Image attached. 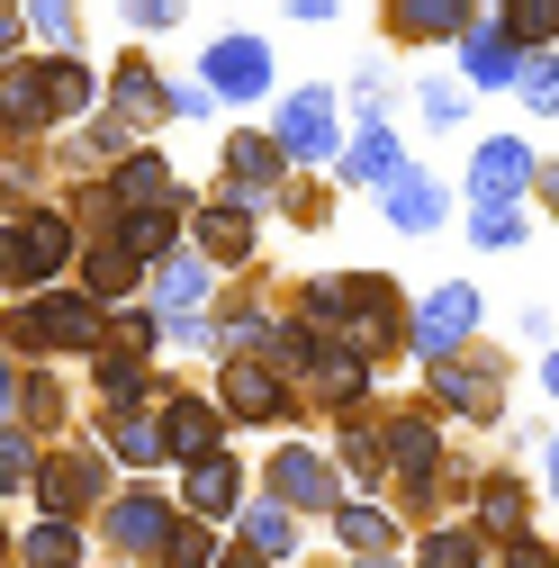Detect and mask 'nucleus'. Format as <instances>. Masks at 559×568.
Returning a JSON list of instances; mask_svg holds the SVG:
<instances>
[{
	"instance_id": "obj_16",
	"label": "nucleus",
	"mask_w": 559,
	"mask_h": 568,
	"mask_svg": "<svg viewBox=\"0 0 559 568\" xmlns=\"http://www.w3.org/2000/svg\"><path fill=\"white\" fill-rule=\"evenodd\" d=\"M181 496H190V515L207 524V515H226L235 506V496H244V478H235V460H217V452H207L190 478H181Z\"/></svg>"
},
{
	"instance_id": "obj_28",
	"label": "nucleus",
	"mask_w": 559,
	"mask_h": 568,
	"mask_svg": "<svg viewBox=\"0 0 559 568\" xmlns=\"http://www.w3.org/2000/svg\"><path fill=\"white\" fill-rule=\"evenodd\" d=\"M506 37H515V54L559 37V0H506Z\"/></svg>"
},
{
	"instance_id": "obj_18",
	"label": "nucleus",
	"mask_w": 559,
	"mask_h": 568,
	"mask_svg": "<svg viewBox=\"0 0 559 568\" xmlns=\"http://www.w3.org/2000/svg\"><path fill=\"white\" fill-rule=\"evenodd\" d=\"M434 388H443L460 415H497V362H487V371H478V362H443Z\"/></svg>"
},
{
	"instance_id": "obj_29",
	"label": "nucleus",
	"mask_w": 559,
	"mask_h": 568,
	"mask_svg": "<svg viewBox=\"0 0 559 568\" xmlns=\"http://www.w3.org/2000/svg\"><path fill=\"white\" fill-rule=\"evenodd\" d=\"M73 559H82V532H73V524L45 515V524L28 532V568H73Z\"/></svg>"
},
{
	"instance_id": "obj_44",
	"label": "nucleus",
	"mask_w": 559,
	"mask_h": 568,
	"mask_svg": "<svg viewBox=\"0 0 559 568\" xmlns=\"http://www.w3.org/2000/svg\"><path fill=\"white\" fill-rule=\"evenodd\" d=\"M280 10H289V19H334L343 0H280Z\"/></svg>"
},
{
	"instance_id": "obj_7",
	"label": "nucleus",
	"mask_w": 559,
	"mask_h": 568,
	"mask_svg": "<svg viewBox=\"0 0 559 568\" xmlns=\"http://www.w3.org/2000/svg\"><path fill=\"white\" fill-rule=\"evenodd\" d=\"M63 262H73V226H63V217H28V226L10 235V271H19V280H54Z\"/></svg>"
},
{
	"instance_id": "obj_45",
	"label": "nucleus",
	"mask_w": 559,
	"mask_h": 568,
	"mask_svg": "<svg viewBox=\"0 0 559 568\" xmlns=\"http://www.w3.org/2000/svg\"><path fill=\"white\" fill-rule=\"evenodd\" d=\"M19 415V379H10V362H0V424Z\"/></svg>"
},
{
	"instance_id": "obj_23",
	"label": "nucleus",
	"mask_w": 559,
	"mask_h": 568,
	"mask_svg": "<svg viewBox=\"0 0 559 568\" xmlns=\"http://www.w3.org/2000/svg\"><path fill=\"white\" fill-rule=\"evenodd\" d=\"M199 244L217 253V262H244V253H253V226H244V207H199Z\"/></svg>"
},
{
	"instance_id": "obj_24",
	"label": "nucleus",
	"mask_w": 559,
	"mask_h": 568,
	"mask_svg": "<svg viewBox=\"0 0 559 568\" xmlns=\"http://www.w3.org/2000/svg\"><path fill=\"white\" fill-rule=\"evenodd\" d=\"M73 109H91V73L73 54H54L45 63V118H73Z\"/></svg>"
},
{
	"instance_id": "obj_12",
	"label": "nucleus",
	"mask_w": 559,
	"mask_h": 568,
	"mask_svg": "<svg viewBox=\"0 0 559 568\" xmlns=\"http://www.w3.org/2000/svg\"><path fill=\"white\" fill-rule=\"evenodd\" d=\"M388 460H397L406 496H434V469H443V443H434V424H397V434H388Z\"/></svg>"
},
{
	"instance_id": "obj_48",
	"label": "nucleus",
	"mask_w": 559,
	"mask_h": 568,
	"mask_svg": "<svg viewBox=\"0 0 559 568\" xmlns=\"http://www.w3.org/2000/svg\"><path fill=\"white\" fill-rule=\"evenodd\" d=\"M541 469H550V496H559V434H550V452H541Z\"/></svg>"
},
{
	"instance_id": "obj_9",
	"label": "nucleus",
	"mask_w": 559,
	"mask_h": 568,
	"mask_svg": "<svg viewBox=\"0 0 559 568\" xmlns=\"http://www.w3.org/2000/svg\"><path fill=\"white\" fill-rule=\"evenodd\" d=\"M271 487H280V506H343V487L316 452H280L271 460Z\"/></svg>"
},
{
	"instance_id": "obj_25",
	"label": "nucleus",
	"mask_w": 559,
	"mask_h": 568,
	"mask_svg": "<svg viewBox=\"0 0 559 568\" xmlns=\"http://www.w3.org/2000/svg\"><path fill=\"white\" fill-rule=\"evenodd\" d=\"M109 443H118V460H135V469H154V460H163V434H154V424L135 415V406H118V415H109Z\"/></svg>"
},
{
	"instance_id": "obj_33",
	"label": "nucleus",
	"mask_w": 559,
	"mask_h": 568,
	"mask_svg": "<svg viewBox=\"0 0 559 568\" xmlns=\"http://www.w3.org/2000/svg\"><path fill=\"white\" fill-rule=\"evenodd\" d=\"M334 532L353 550H388V515H370V506H334Z\"/></svg>"
},
{
	"instance_id": "obj_31",
	"label": "nucleus",
	"mask_w": 559,
	"mask_h": 568,
	"mask_svg": "<svg viewBox=\"0 0 559 568\" xmlns=\"http://www.w3.org/2000/svg\"><path fill=\"white\" fill-rule=\"evenodd\" d=\"M100 388L118 406H145V362H135V352H100Z\"/></svg>"
},
{
	"instance_id": "obj_20",
	"label": "nucleus",
	"mask_w": 559,
	"mask_h": 568,
	"mask_svg": "<svg viewBox=\"0 0 559 568\" xmlns=\"http://www.w3.org/2000/svg\"><path fill=\"white\" fill-rule=\"evenodd\" d=\"M244 550H253L262 568H280V559H289V550H298V532H289V506H271V496H262V506L244 515Z\"/></svg>"
},
{
	"instance_id": "obj_46",
	"label": "nucleus",
	"mask_w": 559,
	"mask_h": 568,
	"mask_svg": "<svg viewBox=\"0 0 559 568\" xmlns=\"http://www.w3.org/2000/svg\"><path fill=\"white\" fill-rule=\"evenodd\" d=\"M10 37H19V10H10V0H0V54H10Z\"/></svg>"
},
{
	"instance_id": "obj_3",
	"label": "nucleus",
	"mask_w": 559,
	"mask_h": 568,
	"mask_svg": "<svg viewBox=\"0 0 559 568\" xmlns=\"http://www.w3.org/2000/svg\"><path fill=\"white\" fill-rule=\"evenodd\" d=\"M172 506L163 496H145V487H126L118 506H109V550H126V559H154V550H172Z\"/></svg>"
},
{
	"instance_id": "obj_2",
	"label": "nucleus",
	"mask_w": 559,
	"mask_h": 568,
	"mask_svg": "<svg viewBox=\"0 0 559 568\" xmlns=\"http://www.w3.org/2000/svg\"><path fill=\"white\" fill-rule=\"evenodd\" d=\"M469 325H478V290H469V280H443V290L415 307V352H425V362L443 371V362H460Z\"/></svg>"
},
{
	"instance_id": "obj_49",
	"label": "nucleus",
	"mask_w": 559,
	"mask_h": 568,
	"mask_svg": "<svg viewBox=\"0 0 559 568\" xmlns=\"http://www.w3.org/2000/svg\"><path fill=\"white\" fill-rule=\"evenodd\" d=\"M541 388H550V397H559V352H550V362H541Z\"/></svg>"
},
{
	"instance_id": "obj_27",
	"label": "nucleus",
	"mask_w": 559,
	"mask_h": 568,
	"mask_svg": "<svg viewBox=\"0 0 559 568\" xmlns=\"http://www.w3.org/2000/svg\"><path fill=\"white\" fill-rule=\"evenodd\" d=\"M172 190V172H163V154H135L126 172H118V199H126V217H135V207H154Z\"/></svg>"
},
{
	"instance_id": "obj_14",
	"label": "nucleus",
	"mask_w": 559,
	"mask_h": 568,
	"mask_svg": "<svg viewBox=\"0 0 559 568\" xmlns=\"http://www.w3.org/2000/svg\"><path fill=\"white\" fill-rule=\"evenodd\" d=\"M379 199H388V217H397L406 235H434V226H443V190H434L425 172H397Z\"/></svg>"
},
{
	"instance_id": "obj_37",
	"label": "nucleus",
	"mask_w": 559,
	"mask_h": 568,
	"mask_svg": "<svg viewBox=\"0 0 559 568\" xmlns=\"http://www.w3.org/2000/svg\"><path fill=\"white\" fill-rule=\"evenodd\" d=\"M425 568H478V541L469 532H434L425 541Z\"/></svg>"
},
{
	"instance_id": "obj_26",
	"label": "nucleus",
	"mask_w": 559,
	"mask_h": 568,
	"mask_svg": "<svg viewBox=\"0 0 559 568\" xmlns=\"http://www.w3.org/2000/svg\"><path fill=\"white\" fill-rule=\"evenodd\" d=\"M82 496H100V469H91V460H54V478H45V515L63 524V506H82Z\"/></svg>"
},
{
	"instance_id": "obj_40",
	"label": "nucleus",
	"mask_w": 559,
	"mask_h": 568,
	"mask_svg": "<svg viewBox=\"0 0 559 568\" xmlns=\"http://www.w3.org/2000/svg\"><path fill=\"white\" fill-rule=\"evenodd\" d=\"M425 118H434V126H460L469 109H460V91H451V82H425Z\"/></svg>"
},
{
	"instance_id": "obj_35",
	"label": "nucleus",
	"mask_w": 559,
	"mask_h": 568,
	"mask_svg": "<svg viewBox=\"0 0 559 568\" xmlns=\"http://www.w3.org/2000/svg\"><path fill=\"white\" fill-rule=\"evenodd\" d=\"M118 290H135V262L126 253H91V298H118Z\"/></svg>"
},
{
	"instance_id": "obj_15",
	"label": "nucleus",
	"mask_w": 559,
	"mask_h": 568,
	"mask_svg": "<svg viewBox=\"0 0 559 568\" xmlns=\"http://www.w3.org/2000/svg\"><path fill=\"white\" fill-rule=\"evenodd\" d=\"M154 307H163L172 325L199 316V307H207V262H181V253H172V262L154 271Z\"/></svg>"
},
{
	"instance_id": "obj_34",
	"label": "nucleus",
	"mask_w": 559,
	"mask_h": 568,
	"mask_svg": "<svg viewBox=\"0 0 559 568\" xmlns=\"http://www.w3.org/2000/svg\"><path fill=\"white\" fill-rule=\"evenodd\" d=\"M469 235H478V253L487 244H524V207H469Z\"/></svg>"
},
{
	"instance_id": "obj_4",
	"label": "nucleus",
	"mask_w": 559,
	"mask_h": 568,
	"mask_svg": "<svg viewBox=\"0 0 559 568\" xmlns=\"http://www.w3.org/2000/svg\"><path fill=\"white\" fill-rule=\"evenodd\" d=\"M280 154H298V163L343 154V135H334V91H289V109H280Z\"/></svg>"
},
{
	"instance_id": "obj_41",
	"label": "nucleus",
	"mask_w": 559,
	"mask_h": 568,
	"mask_svg": "<svg viewBox=\"0 0 559 568\" xmlns=\"http://www.w3.org/2000/svg\"><path fill=\"white\" fill-rule=\"evenodd\" d=\"M0 487H28V443L0 434Z\"/></svg>"
},
{
	"instance_id": "obj_39",
	"label": "nucleus",
	"mask_w": 559,
	"mask_h": 568,
	"mask_svg": "<svg viewBox=\"0 0 559 568\" xmlns=\"http://www.w3.org/2000/svg\"><path fill=\"white\" fill-rule=\"evenodd\" d=\"M524 91H532V109H559V54L550 63H524Z\"/></svg>"
},
{
	"instance_id": "obj_50",
	"label": "nucleus",
	"mask_w": 559,
	"mask_h": 568,
	"mask_svg": "<svg viewBox=\"0 0 559 568\" xmlns=\"http://www.w3.org/2000/svg\"><path fill=\"white\" fill-rule=\"evenodd\" d=\"M226 568H262V559H253V550H235V559H226Z\"/></svg>"
},
{
	"instance_id": "obj_32",
	"label": "nucleus",
	"mask_w": 559,
	"mask_h": 568,
	"mask_svg": "<svg viewBox=\"0 0 559 568\" xmlns=\"http://www.w3.org/2000/svg\"><path fill=\"white\" fill-rule=\"evenodd\" d=\"M109 91H118V109H126V118H163V109H154L163 91H154L145 63H118V82H109Z\"/></svg>"
},
{
	"instance_id": "obj_51",
	"label": "nucleus",
	"mask_w": 559,
	"mask_h": 568,
	"mask_svg": "<svg viewBox=\"0 0 559 568\" xmlns=\"http://www.w3.org/2000/svg\"><path fill=\"white\" fill-rule=\"evenodd\" d=\"M362 568H397V559H362Z\"/></svg>"
},
{
	"instance_id": "obj_43",
	"label": "nucleus",
	"mask_w": 559,
	"mask_h": 568,
	"mask_svg": "<svg viewBox=\"0 0 559 568\" xmlns=\"http://www.w3.org/2000/svg\"><path fill=\"white\" fill-rule=\"evenodd\" d=\"M126 19H145V28H172V19H181V0H126Z\"/></svg>"
},
{
	"instance_id": "obj_1",
	"label": "nucleus",
	"mask_w": 559,
	"mask_h": 568,
	"mask_svg": "<svg viewBox=\"0 0 559 568\" xmlns=\"http://www.w3.org/2000/svg\"><path fill=\"white\" fill-rule=\"evenodd\" d=\"M10 343H19V352H45V343H54V352H91V343H100V307H91V298H28V307L10 316Z\"/></svg>"
},
{
	"instance_id": "obj_21",
	"label": "nucleus",
	"mask_w": 559,
	"mask_h": 568,
	"mask_svg": "<svg viewBox=\"0 0 559 568\" xmlns=\"http://www.w3.org/2000/svg\"><path fill=\"white\" fill-rule=\"evenodd\" d=\"M388 28L397 37H469L460 28V0H388Z\"/></svg>"
},
{
	"instance_id": "obj_42",
	"label": "nucleus",
	"mask_w": 559,
	"mask_h": 568,
	"mask_svg": "<svg viewBox=\"0 0 559 568\" xmlns=\"http://www.w3.org/2000/svg\"><path fill=\"white\" fill-rule=\"evenodd\" d=\"M343 460H353V478H379V443L370 434H343Z\"/></svg>"
},
{
	"instance_id": "obj_36",
	"label": "nucleus",
	"mask_w": 559,
	"mask_h": 568,
	"mask_svg": "<svg viewBox=\"0 0 559 568\" xmlns=\"http://www.w3.org/2000/svg\"><path fill=\"white\" fill-rule=\"evenodd\" d=\"M19 10L37 19V37H54V45H73V0H19Z\"/></svg>"
},
{
	"instance_id": "obj_47",
	"label": "nucleus",
	"mask_w": 559,
	"mask_h": 568,
	"mask_svg": "<svg viewBox=\"0 0 559 568\" xmlns=\"http://www.w3.org/2000/svg\"><path fill=\"white\" fill-rule=\"evenodd\" d=\"M541 181V199H550V217H559V172H532Z\"/></svg>"
},
{
	"instance_id": "obj_38",
	"label": "nucleus",
	"mask_w": 559,
	"mask_h": 568,
	"mask_svg": "<svg viewBox=\"0 0 559 568\" xmlns=\"http://www.w3.org/2000/svg\"><path fill=\"white\" fill-rule=\"evenodd\" d=\"M172 568H217V541H207V524L172 532Z\"/></svg>"
},
{
	"instance_id": "obj_22",
	"label": "nucleus",
	"mask_w": 559,
	"mask_h": 568,
	"mask_svg": "<svg viewBox=\"0 0 559 568\" xmlns=\"http://www.w3.org/2000/svg\"><path fill=\"white\" fill-rule=\"evenodd\" d=\"M37 118H45V63L0 73V126H37Z\"/></svg>"
},
{
	"instance_id": "obj_10",
	"label": "nucleus",
	"mask_w": 559,
	"mask_h": 568,
	"mask_svg": "<svg viewBox=\"0 0 559 568\" xmlns=\"http://www.w3.org/2000/svg\"><path fill=\"white\" fill-rule=\"evenodd\" d=\"M280 406H289L280 371H262V362H226V415H244V424H271Z\"/></svg>"
},
{
	"instance_id": "obj_30",
	"label": "nucleus",
	"mask_w": 559,
	"mask_h": 568,
	"mask_svg": "<svg viewBox=\"0 0 559 568\" xmlns=\"http://www.w3.org/2000/svg\"><path fill=\"white\" fill-rule=\"evenodd\" d=\"M478 515L497 524L506 541H524V487H506V478H487V487H478Z\"/></svg>"
},
{
	"instance_id": "obj_11",
	"label": "nucleus",
	"mask_w": 559,
	"mask_h": 568,
	"mask_svg": "<svg viewBox=\"0 0 559 568\" xmlns=\"http://www.w3.org/2000/svg\"><path fill=\"white\" fill-rule=\"evenodd\" d=\"M460 73H469V82H524V54H515L506 28H469V37H460Z\"/></svg>"
},
{
	"instance_id": "obj_8",
	"label": "nucleus",
	"mask_w": 559,
	"mask_h": 568,
	"mask_svg": "<svg viewBox=\"0 0 559 568\" xmlns=\"http://www.w3.org/2000/svg\"><path fill=\"white\" fill-rule=\"evenodd\" d=\"M280 163H289V154H280L271 135H235V145H226V172H235V207H262V199L280 190Z\"/></svg>"
},
{
	"instance_id": "obj_5",
	"label": "nucleus",
	"mask_w": 559,
	"mask_h": 568,
	"mask_svg": "<svg viewBox=\"0 0 559 568\" xmlns=\"http://www.w3.org/2000/svg\"><path fill=\"white\" fill-rule=\"evenodd\" d=\"M524 181H532V154L515 145V135H487V145L469 154V199H478V207H515Z\"/></svg>"
},
{
	"instance_id": "obj_17",
	"label": "nucleus",
	"mask_w": 559,
	"mask_h": 568,
	"mask_svg": "<svg viewBox=\"0 0 559 568\" xmlns=\"http://www.w3.org/2000/svg\"><path fill=\"white\" fill-rule=\"evenodd\" d=\"M397 172H406V163H397V135H388V126L370 118V126L353 135V154H343V181H379V190H388Z\"/></svg>"
},
{
	"instance_id": "obj_19",
	"label": "nucleus",
	"mask_w": 559,
	"mask_h": 568,
	"mask_svg": "<svg viewBox=\"0 0 559 568\" xmlns=\"http://www.w3.org/2000/svg\"><path fill=\"white\" fill-rule=\"evenodd\" d=\"M172 235H181L172 207H135V217L118 226V253H126V262H172Z\"/></svg>"
},
{
	"instance_id": "obj_6",
	"label": "nucleus",
	"mask_w": 559,
	"mask_h": 568,
	"mask_svg": "<svg viewBox=\"0 0 559 568\" xmlns=\"http://www.w3.org/2000/svg\"><path fill=\"white\" fill-rule=\"evenodd\" d=\"M207 91L262 100V91H271V54H262V37H217V45H207Z\"/></svg>"
},
{
	"instance_id": "obj_13",
	"label": "nucleus",
	"mask_w": 559,
	"mask_h": 568,
	"mask_svg": "<svg viewBox=\"0 0 559 568\" xmlns=\"http://www.w3.org/2000/svg\"><path fill=\"white\" fill-rule=\"evenodd\" d=\"M207 443H217V406H199V397H172V415H163V452L172 460H207Z\"/></svg>"
}]
</instances>
